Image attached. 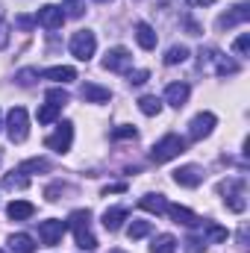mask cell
<instances>
[{
	"instance_id": "obj_29",
	"label": "cell",
	"mask_w": 250,
	"mask_h": 253,
	"mask_svg": "<svg viewBox=\"0 0 250 253\" xmlns=\"http://www.w3.org/2000/svg\"><path fill=\"white\" fill-rule=\"evenodd\" d=\"M150 230H153V227H150V221H132V224L126 227V236L135 242V239H144V236H150Z\"/></svg>"
},
{
	"instance_id": "obj_10",
	"label": "cell",
	"mask_w": 250,
	"mask_h": 253,
	"mask_svg": "<svg viewBox=\"0 0 250 253\" xmlns=\"http://www.w3.org/2000/svg\"><path fill=\"white\" fill-rule=\"evenodd\" d=\"M36 24H42L44 30H59L65 24V15L59 6H53V3H47V6H42L39 9V15H36Z\"/></svg>"
},
{
	"instance_id": "obj_31",
	"label": "cell",
	"mask_w": 250,
	"mask_h": 253,
	"mask_svg": "<svg viewBox=\"0 0 250 253\" xmlns=\"http://www.w3.org/2000/svg\"><path fill=\"white\" fill-rule=\"evenodd\" d=\"M36 77H39V68H24V71H18V74H15V80H18L21 85H33V83H36Z\"/></svg>"
},
{
	"instance_id": "obj_12",
	"label": "cell",
	"mask_w": 250,
	"mask_h": 253,
	"mask_svg": "<svg viewBox=\"0 0 250 253\" xmlns=\"http://www.w3.org/2000/svg\"><path fill=\"white\" fill-rule=\"evenodd\" d=\"M129 62H132V56H129L126 47H112V50H106V56H103V68H106V71H126Z\"/></svg>"
},
{
	"instance_id": "obj_6",
	"label": "cell",
	"mask_w": 250,
	"mask_h": 253,
	"mask_svg": "<svg viewBox=\"0 0 250 253\" xmlns=\"http://www.w3.org/2000/svg\"><path fill=\"white\" fill-rule=\"evenodd\" d=\"M65 230H68V224H65V221H59V218H47V221H42V224H39V239H42V245L56 248V245L62 242Z\"/></svg>"
},
{
	"instance_id": "obj_3",
	"label": "cell",
	"mask_w": 250,
	"mask_h": 253,
	"mask_svg": "<svg viewBox=\"0 0 250 253\" xmlns=\"http://www.w3.org/2000/svg\"><path fill=\"white\" fill-rule=\"evenodd\" d=\"M6 132H9V141H15V144L27 141V135H30V115H27L24 106H12L9 109V115H6Z\"/></svg>"
},
{
	"instance_id": "obj_38",
	"label": "cell",
	"mask_w": 250,
	"mask_h": 253,
	"mask_svg": "<svg viewBox=\"0 0 250 253\" xmlns=\"http://www.w3.org/2000/svg\"><path fill=\"white\" fill-rule=\"evenodd\" d=\"M68 189V186H62V183H53V186H47V191H44V197L47 200H59V194Z\"/></svg>"
},
{
	"instance_id": "obj_30",
	"label": "cell",
	"mask_w": 250,
	"mask_h": 253,
	"mask_svg": "<svg viewBox=\"0 0 250 253\" xmlns=\"http://www.w3.org/2000/svg\"><path fill=\"white\" fill-rule=\"evenodd\" d=\"M59 9H62L65 18H80V15L85 12V3H83V0H62Z\"/></svg>"
},
{
	"instance_id": "obj_5",
	"label": "cell",
	"mask_w": 250,
	"mask_h": 253,
	"mask_svg": "<svg viewBox=\"0 0 250 253\" xmlns=\"http://www.w3.org/2000/svg\"><path fill=\"white\" fill-rule=\"evenodd\" d=\"M218 191L224 194V203H227V209H233V212H245V186H242V180H224Z\"/></svg>"
},
{
	"instance_id": "obj_4",
	"label": "cell",
	"mask_w": 250,
	"mask_h": 253,
	"mask_svg": "<svg viewBox=\"0 0 250 253\" xmlns=\"http://www.w3.org/2000/svg\"><path fill=\"white\" fill-rule=\"evenodd\" d=\"M71 56L74 59H80V62H88L91 56H94V50H97V39H94V33L91 30H80V33H74L71 36Z\"/></svg>"
},
{
	"instance_id": "obj_32",
	"label": "cell",
	"mask_w": 250,
	"mask_h": 253,
	"mask_svg": "<svg viewBox=\"0 0 250 253\" xmlns=\"http://www.w3.org/2000/svg\"><path fill=\"white\" fill-rule=\"evenodd\" d=\"M47 100H50V103H56V106H65L71 97H68V91H65V88L56 85V88H47Z\"/></svg>"
},
{
	"instance_id": "obj_16",
	"label": "cell",
	"mask_w": 250,
	"mask_h": 253,
	"mask_svg": "<svg viewBox=\"0 0 250 253\" xmlns=\"http://www.w3.org/2000/svg\"><path fill=\"white\" fill-rule=\"evenodd\" d=\"M126 212L124 206H112V209H106L103 212V227L109 230V233H115V230H121L124 227V221H126Z\"/></svg>"
},
{
	"instance_id": "obj_26",
	"label": "cell",
	"mask_w": 250,
	"mask_h": 253,
	"mask_svg": "<svg viewBox=\"0 0 250 253\" xmlns=\"http://www.w3.org/2000/svg\"><path fill=\"white\" fill-rule=\"evenodd\" d=\"M21 174H36V171H50V162L44 159V156H36V159H27V162H21V168H18Z\"/></svg>"
},
{
	"instance_id": "obj_22",
	"label": "cell",
	"mask_w": 250,
	"mask_h": 253,
	"mask_svg": "<svg viewBox=\"0 0 250 253\" xmlns=\"http://www.w3.org/2000/svg\"><path fill=\"white\" fill-rule=\"evenodd\" d=\"M203 224V233H206V239L212 242V245H221V242H227V227H221V224H215V221H200Z\"/></svg>"
},
{
	"instance_id": "obj_18",
	"label": "cell",
	"mask_w": 250,
	"mask_h": 253,
	"mask_svg": "<svg viewBox=\"0 0 250 253\" xmlns=\"http://www.w3.org/2000/svg\"><path fill=\"white\" fill-rule=\"evenodd\" d=\"M9 251L12 253H36V239L27 233H12L9 236Z\"/></svg>"
},
{
	"instance_id": "obj_36",
	"label": "cell",
	"mask_w": 250,
	"mask_h": 253,
	"mask_svg": "<svg viewBox=\"0 0 250 253\" xmlns=\"http://www.w3.org/2000/svg\"><path fill=\"white\" fill-rule=\"evenodd\" d=\"M206 245V239H197V236H188L186 239V253H200Z\"/></svg>"
},
{
	"instance_id": "obj_39",
	"label": "cell",
	"mask_w": 250,
	"mask_h": 253,
	"mask_svg": "<svg viewBox=\"0 0 250 253\" xmlns=\"http://www.w3.org/2000/svg\"><path fill=\"white\" fill-rule=\"evenodd\" d=\"M9 47V24L0 18V50H6Z\"/></svg>"
},
{
	"instance_id": "obj_43",
	"label": "cell",
	"mask_w": 250,
	"mask_h": 253,
	"mask_svg": "<svg viewBox=\"0 0 250 253\" xmlns=\"http://www.w3.org/2000/svg\"><path fill=\"white\" fill-rule=\"evenodd\" d=\"M0 126H3V118H0Z\"/></svg>"
},
{
	"instance_id": "obj_20",
	"label": "cell",
	"mask_w": 250,
	"mask_h": 253,
	"mask_svg": "<svg viewBox=\"0 0 250 253\" xmlns=\"http://www.w3.org/2000/svg\"><path fill=\"white\" fill-rule=\"evenodd\" d=\"M165 212H168L177 224H186V227H197V224H200V218H197L191 209H186V206H171V203H168V209H165Z\"/></svg>"
},
{
	"instance_id": "obj_34",
	"label": "cell",
	"mask_w": 250,
	"mask_h": 253,
	"mask_svg": "<svg viewBox=\"0 0 250 253\" xmlns=\"http://www.w3.org/2000/svg\"><path fill=\"white\" fill-rule=\"evenodd\" d=\"M147 77H150V74H147L144 68H138V71H129V74H126V83H129V85H141V83H147Z\"/></svg>"
},
{
	"instance_id": "obj_37",
	"label": "cell",
	"mask_w": 250,
	"mask_h": 253,
	"mask_svg": "<svg viewBox=\"0 0 250 253\" xmlns=\"http://www.w3.org/2000/svg\"><path fill=\"white\" fill-rule=\"evenodd\" d=\"M15 27H18V30H33V27H36V18H30V15H18V18H15Z\"/></svg>"
},
{
	"instance_id": "obj_1",
	"label": "cell",
	"mask_w": 250,
	"mask_h": 253,
	"mask_svg": "<svg viewBox=\"0 0 250 253\" xmlns=\"http://www.w3.org/2000/svg\"><path fill=\"white\" fill-rule=\"evenodd\" d=\"M68 227L74 230V242H77L80 251H94V248H97V239H94V233H91V212H88V209L71 212Z\"/></svg>"
},
{
	"instance_id": "obj_44",
	"label": "cell",
	"mask_w": 250,
	"mask_h": 253,
	"mask_svg": "<svg viewBox=\"0 0 250 253\" xmlns=\"http://www.w3.org/2000/svg\"><path fill=\"white\" fill-rule=\"evenodd\" d=\"M0 253H6V251H0Z\"/></svg>"
},
{
	"instance_id": "obj_41",
	"label": "cell",
	"mask_w": 250,
	"mask_h": 253,
	"mask_svg": "<svg viewBox=\"0 0 250 253\" xmlns=\"http://www.w3.org/2000/svg\"><path fill=\"white\" fill-rule=\"evenodd\" d=\"M188 3H194V6H212L215 0H188Z\"/></svg>"
},
{
	"instance_id": "obj_28",
	"label": "cell",
	"mask_w": 250,
	"mask_h": 253,
	"mask_svg": "<svg viewBox=\"0 0 250 253\" xmlns=\"http://www.w3.org/2000/svg\"><path fill=\"white\" fill-rule=\"evenodd\" d=\"M59 112H62V106H56V103H44V106L39 109V124H53V121L59 118Z\"/></svg>"
},
{
	"instance_id": "obj_19",
	"label": "cell",
	"mask_w": 250,
	"mask_h": 253,
	"mask_svg": "<svg viewBox=\"0 0 250 253\" xmlns=\"http://www.w3.org/2000/svg\"><path fill=\"white\" fill-rule=\"evenodd\" d=\"M138 206H141L144 212L165 215V209H168V200H165V194H144V197L138 200Z\"/></svg>"
},
{
	"instance_id": "obj_15",
	"label": "cell",
	"mask_w": 250,
	"mask_h": 253,
	"mask_svg": "<svg viewBox=\"0 0 250 253\" xmlns=\"http://www.w3.org/2000/svg\"><path fill=\"white\" fill-rule=\"evenodd\" d=\"M135 42H138V47H141V50H153L159 39H156V30H153L150 24L138 21V24H135Z\"/></svg>"
},
{
	"instance_id": "obj_17",
	"label": "cell",
	"mask_w": 250,
	"mask_h": 253,
	"mask_svg": "<svg viewBox=\"0 0 250 253\" xmlns=\"http://www.w3.org/2000/svg\"><path fill=\"white\" fill-rule=\"evenodd\" d=\"M6 215H9L12 221H27V218L36 215V206L27 203V200H12V203L6 206Z\"/></svg>"
},
{
	"instance_id": "obj_25",
	"label": "cell",
	"mask_w": 250,
	"mask_h": 253,
	"mask_svg": "<svg viewBox=\"0 0 250 253\" xmlns=\"http://www.w3.org/2000/svg\"><path fill=\"white\" fill-rule=\"evenodd\" d=\"M138 109H141L147 118H153V115H159V112H162V100H159L156 94H144V97L138 100Z\"/></svg>"
},
{
	"instance_id": "obj_2",
	"label": "cell",
	"mask_w": 250,
	"mask_h": 253,
	"mask_svg": "<svg viewBox=\"0 0 250 253\" xmlns=\"http://www.w3.org/2000/svg\"><path fill=\"white\" fill-rule=\"evenodd\" d=\"M188 141L183 135H177V132H168V135H162L153 147H150V159L156 162V165H162V162H171V159H177L180 153H186Z\"/></svg>"
},
{
	"instance_id": "obj_7",
	"label": "cell",
	"mask_w": 250,
	"mask_h": 253,
	"mask_svg": "<svg viewBox=\"0 0 250 253\" xmlns=\"http://www.w3.org/2000/svg\"><path fill=\"white\" fill-rule=\"evenodd\" d=\"M71 141H74V124H71V121H62V124L56 126L53 135L44 138L47 150H56V153H68V150H71Z\"/></svg>"
},
{
	"instance_id": "obj_21",
	"label": "cell",
	"mask_w": 250,
	"mask_h": 253,
	"mask_svg": "<svg viewBox=\"0 0 250 253\" xmlns=\"http://www.w3.org/2000/svg\"><path fill=\"white\" fill-rule=\"evenodd\" d=\"M42 77H47V80H53V83H59V85H65V83H71V80H77V71L71 68V65H56V68H47Z\"/></svg>"
},
{
	"instance_id": "obj_33",
	"label": "cell",
	"mask_w": 250,
	"mask_h": 253,
	"mask_svg": "<svg viewBox=\"0 0 250 253\" xmlns=\"http://www.w3.org/2000/svg\"><path fill=\"white\" fill-rule=\"evenodd\" d=\"M233 50H236L239 56H248L250 53V33H242V36L233 42Z\"/></svg>"
},
{
	"instance_id": "obj_24",
	"label": "cell",
	"mask_w": 250,
	"mask_h": 253,
	"mask_svg": "<svg viewBox=\"0 0 250 253\" xmlns=\"http://www.w3.org/2000/svg\"><path fill=\"white\" fill-rule=\"evenodd\" d=\"M150 253H177V239H174L171 233L156 236L153 245H150Z\"/></svg>"
},
{
	"instance_id": "obj_11",
	"label": "cell",
	"mask_w": 250,
	"mask_h": 253,
	"mask_svg": "<svg viewBox=\"0 0 250 253\" xmlns=\"http://www.w3.org/2000/svg\"><path fill=\"white\" fill-rule=\"evenodd\" d=\"M248 18H250V3H239V6H233L227 15H221V18H218V30L239 27V24H245Z\"/></svg>"
},
{
	"instance_id": "obj_35",
	"label": "cell",
	"mask_w": 250,
	"mask_h": 253,
	"mask_svg": "<svg viewBox=\"0 0 250 253\" xmlns=\"http://www.w3.org/2000/svg\"><path fill=\"white\" fill-rule=\"evenodd\" d=\"M135 135H138V132H135V126H129V124L115 126V129H112V138H118V141H121V138H135Z\"/></svg>"
},
{
	"instance_id": "obj_42",
	"label": "cell",
	"mask_w": 250,
	"mask_h": 253,
	"mask_svg": "<svg viewBox=\"0 0 250 253\" xmlns=\"http://www.w3.org/2000/svg\"><path fill=\"white\" fill-rule=\"evenodd\" d=\"M97 3H109V0H97Z\"/></svg>"
},
{
	"instance_id": "obj_8",
	"label": "cell",
	"mask_w": 250,
	"mask_h": 253,
	"mask_svg": "<svg viewBox=\"0 0 250 253\" xmlns=\"http://www.w3.org/2000/svg\"><path fill=\"white\" fill-rule=\"evenodd\" d=\"M215 124H218V118H215L212 112H200V115H194L191 124H188V141H200V138L212 135Z\"/></svg>"
},
{
	"instance_id": "obj_13",
	"label": "cell",
	"mask_w": 250,
	"mask_h": 253,
	"mask_svg": "<svg viewBox=\"0 0 250 253\" xmlns=\"http://www.w3.org/2000/svg\"><path fill=\"white\" fill-rule=\"evenodd\" d=\"M188 94H191L188 83H171V85L165 88V103H171L174 109H183L188 103Z\"/></svg>"
},
{
	"instance_id": "obj_14",
	"label": "cell",
	"mask_w": 250,
	"mask_h": 253,
	"mask_svg": "<svg viewBox=\"0 0 250 253\" xmlns=\"http://www.w3.org/2000/svg\"><path fill=\"white\" fill-rule=\"evenodd\" d=\"M80 97H83L85 103H106V100L112 97V91L103 88V85H97V83H85V85L80 88Z\"/></svg>"
},
{
	"instance_id": "obj_23",
	"label": "cell",
	"mask_w": 250,
	"mask_h": 253,
	"mask_svg": "<svg viewBox=\"0 0 250 253\" xmlns=\"http://www.w3.org/2000/svg\"><path fill=\"white\" fill-rule=\"evenodd\" d=\"M30 186V177L21 174V171H12V174H3V189L6 191H24Z\"/></svg>"
},
{
	"instance_id": "obj_27",
	"label": "cell",
	"mask_w": 250,
	"mask_h": 253,
	"mask_svg": "<svg viewBox=\"0 0 250 253\" xmlns=\"http://www.w3.org/2000/svg\"><path fill=\"white\" fill-rule=\"evenodd\" d=\"M186 59H188L186 44H174V47H168V53H165V65H183Z\"/></svg>"
},
{
	"instance_id": "obj_40",
	"label": "cell",
	"mask_w": 250,
	"mask_h": 253,
	"mask_svg": "<svg viewBox=\"0 0 250 253\" xmlns=\"http://www.w3.org/2000/svg\"><path fill=\"white\" fill-rule=\"evenodd\" d=\"M118 191H126V186H124V183H115V186H106V189H103V194H118Z\"/></svg>"
},
{
	"instance_id": "obj_9",
	"label": "cell",
	"mask_w": 250,
	"mask_h": 253,
	"mask_svg": "<svg viewBox=\"0 0 250 253\" xmlns=\"http://www.w3.org/2000/svg\"><path fill=\"white\" fill-rule=\"evenodd\" d=\"M174 183L183 186V189H197L203 183V168L200 165H183L174 171Z\"/></svg>"
}]
</instances>
